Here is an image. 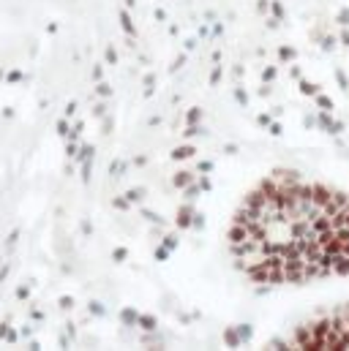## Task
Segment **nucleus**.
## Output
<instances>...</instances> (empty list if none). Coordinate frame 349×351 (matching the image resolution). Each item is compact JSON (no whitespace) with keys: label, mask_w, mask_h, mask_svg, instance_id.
<instances>
[{"label":"nucleus","mask_w":349,"mask_h":351,"mask_svg":"<svg viewBox=\"0 0 349 351\" xmlns=\"http://www.w3.org/2000/svg\"><path fill=\"white\" fill-rule=\"evenodd\" d=\"M229 245L237 267L259 283L349 275V193L292 172L276 175L246 196Z\"/></svg>","instance_id":"1"}]
</instances>
